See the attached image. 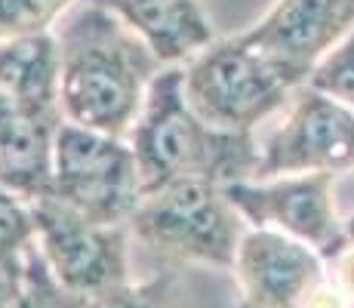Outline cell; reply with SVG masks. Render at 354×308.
Masks as SVG:
<instances>
[{
  "label": "cell",
  "mask_w": 354,
  "mask_h": 308,
  "mask_svg": "<svg viewBox=\"0 0 354 308\" xmlns=\"http://www.w3.org/2000/svg\"><path fill=\"white\" fill-rule=\"evenodd\" d=\"M62 120L127 139L160 59L96 0H80L53 28Z\"/></svg>",
  "instance_id": "6da1fadb"
},
{
  "label": "cell",
  "mask_w": 354,
  "mask_h": 308,
  "mask_svg": "<svg viewBox=\"0 0 354 308\" xmlns=\"http://www.w3.org/2000/svg\"><path fill=\"white\" fill-rule=\"evenodd\" d=\"M145 194L176 179L231 185L259 176V136L209 127L185 99L182 65L151 80L139 118L127 136Z\"/></svg>",
  "instance_id": "7a4b0ae2"
},
{
  "label": "cell",
  "mask_w": 354,
  "mask_h": 308,
  "mask_svg": "<svg viewBox=\"0 0 354 308\" xmlns=\"http://www.w3.org/2000/svg\"><path fill=\"white\" fill-rule=\"evenodd\" d=\"M185 99L201 120L231 133H256L290 105L302 78L259 50L247 34L216 37L182 65Z\"/></svg>",
  "instance_id": "3957f363"
},
{
  "label": "cell",
  "mask_w": 354,
  "mask_h": 308,
  "mask_svg": "<svg viewBox=\"0 0 354 308\" xmlns=\"http://www.w3.org/2000/svg\"><path fill=\"white\" fill-rule=\"evenodd\" d=\"M127 228L129 237L160 256L231 269L247 222L228 201L225 185L176 179L142 197Z\"/></svg>",
  "instance_id": "277c9868"
},
{
  "label": "cell",
  "mask_w": 354,
  "mask_h": 308,
  "mask_svg": "<svg viewBox=\"0 0 354 308\" xmlns=\"http://www.w3.org/2000/svg\"><path fill=\"white\" fill-rule=\"evenodd\" d=\"M50 197L105 225H127L145 197L127 139L62 120L53 139Z\"/></svg>",
  "instance_id": "5b68a950"
},
{
  "label": "cell",
  "mask_w": 354,
  "mask_h": 308,
  "mask_svg": "<svg viewBox=\"0 0 354 308\" xmlns=\"http://www.w3.org/2000/svg\"><path fill=\"white\" fill-rule=\"evenodd\" d=\"M241 302L253 308H351L354 299L315 246L281 231L247 228L234 253Z\"/></svg>",
  "instance_id": "8992f818"
},
{
  "label": "cell",
  "mask_w": 354,
  "mask_h": 308,
  "mask_svg": "<svg viewBox=\"0 0 354 308\" xmlns=\"http://www.w3.org/2000/svg\"><path fill=\"white\" fill-rule=\"evenodd\" d=\"M37 222V253L53 278L84 299L129 284V228L80 216L56 197L31 201Z\"/></svg>",
  "instance_id": "52a82bcc"
},
{
  "label": "cell",
  "mask_w": 354,
  "mask_h": 308,
  "mask_svg": "<svg viewBox=\"0 0 354 308\" xmlns=\"http://www.w3.org/2000/svg\"><path fill=\"white\" fill-rule=\"evenodd\" d=\"M228 201L247 228H268L315 246L330 262L345 246L348 228L336 203L333 173H283L225 185Z\"/></svg>",
  "instance_id": "ba28073f"
},
{
  "label": "cell",
  "mask_w": 354,
  "mask_h": 308,
  "mask_svg": "<svg viewBox=\"0 0 354 308\" xmlns=\"http://www.w3.org/2000/svg\"><path fill=\"white\" fill-rule=\"evenodd\" d=\"M283 173H354V108L321 93L299 87L283 120L259 139V176Z\"/></svg>",
  "instance_id": "9c48e42d"
},
{
  "label": "cell",
  "mask_w": 354,
  "mask_h": 308,
  "mask_svg": "<svg viewBox=\"0 0 354 308\" xmlns=\"http://www.w3.org/2000/svg\"><path fill=\"white\" fill-rule=\"evenodd\" d=\"M354 31V0H274L247 37L308 84L311 71Z\"/></svg>",
  "instance_id": "30bf717a"
},
{
  "label": "cell",
  "mask_w": 354,
  "mask_h": 308,
  "mask_svg": "<svg viewBox=\"0 0 354 308\" xmlns=\"http://www.w3.org/2000/svg\"><path fill=\"white\" fill-rule=\"evenodd\" d=\"M111 10L154 56L160 65H185L216 40L201 0H96Z\"/></svg>",
  "instance_id": "8fae6325"
},
{
  "label": "cell",
  "mask_w": 354,
  "mask_h": 308,
  "mask_svg": "<svg viewBox=\"0 0 354 308\" xmlns=\"http://www.w3.org/2000/svg\"><path fill=\"white\" fill-rule=\"evenodd\" d=\"M0 90L25 118L62 123L56 34L46 31L0 40Z\"/></svg>",
  "instance_id": "7c38bea8"
},
{
  "label": "cell",
  "mask_w": 354,
  "mask_h": 308,
  "mask_svg": "<svg viewBox=\"0 0 354 308\" xmlns=\"http://www.w3.org/2000/svg\"><path fill=\"white\" fill-rule=\"evenodd\" d=\"M59 123L16 114L0 127V185L25 201L46 197L53 188V139Z\"/></svg>",
  "instance_id": "4fadbf2b"
},
{
  "label": "cell",
  "mask_w": 354,
  "mask_h": 308,
  "mask_svg": "<svg viewBox=\"0 0 354 308\" xmlns=\"http://www.w3.org/2000/svg\"><path fill=\"white\" fill-rule=\"evenodd\" d=\"M34 244H37V222L31 201L0 185V271L16 280Z\"/></svg>",
  "instance_id": "5bb4252c"
},
{
  "label": "cell",
  "mask_w": 354,
  "mask_h": 308,
  "mask_svg": "<svg viewBox=\"0 0 354 308\" xmlns=\"http://www.w3.org/2000/svg\"><path fill=\"white\" fill-rule=\"evenodd\" d=\"M12 308H90V299L71 293L53 278L50 265L44 262V256L34 250L25 256V265L16 278V299Z\"/></svg>",
  "instance_id": "9a60e30c"
},
{
  "label": "cell",
  "mask_w": 354,
  "mask_h": 308,
  "mask_svg": "<svg viewBox=\"0 0 354 308\" xmlns=\"http://www.w3.org/2000/svg\"><path fill=\"white\" fill-rule=\"evenodd\" d=\"M80 0H0V40L53 31Z\"/></svg>",
  "instance_id": "2e32d148"
},
{
  "label": "cell",
  "mask_w": 354,
  "mask_h": 308,
  "mask_svg": "<svg viewBox=\"0 0 354 308\" xmlns=\"http://www.w3.org/2000/svg\"><path fill=\"white\" fill-rule=\"evenodd\" d=\"M308 84L354 108V31L311 71Z\"/></svg>",
  "instance_id": "e0dca14e"
},
{
  "label": "cell",
  "mask_w": 354,
  "mask_h": 308,
  "mask_svg": "<svg viewBox=\"0 0 354 308\" xmlns=\"http://www.w3.org/2000/svg\"><path fill=\"white\" fill-rule=\"evenodd\" d=\"M90 308H173V305H169V290L163 280H151V284H133L129 280L118 290L93 299Z\"/></svg>",
  "instance_id": "ac0fdd59"
},
{
  "label": "cell",
  "mask_w": 354,
  "mask_h": 308,
  "mask_svg": "<svg viewBox=\"0 0 354 308\" xmlns=\"http://www.w3.org/2000/svg\"><path fill=\"white\" fill-rule=\"evenodd\" d=\"M12 299H16V280L0 271V308H12Z\"/></svg>",
  "instance_id": "d6986e66"
},
{
  "label": "cell",
  "mask_w": 354,
  "mask_h": 308,
  "mask_svg": "<svg viewBox=\"0 0 354 308\" xmlns=\"http://www.w3.org/2000/svg\"><path fill=\"white\" fill-rule=\"evenodd\" d=\"M16 105H12V102H10V96H6L3 90H0V127H3V123L6 120H12V118H16Z\"/></svg>",
  "instance_id": "ffe728a7"
},
{
  "label": "cell",
  "mask_w": 354,
  "mask_h": 308,
  "mask_svg": "<svg viewBox=\"0 0 354 308\" xmlns=\"http://www.w3.org/2000/svg\"><path fill=\"white\" fill-rule=\"evenodd\" d=\"M345 228H348V235L354 237V207H351V216L345 219Z\"/></svg>",
  "instance_id": "44dd1931"
},
{
  "label": "cell",
  "mask_w": 354,
  "mask_h": 308,
  "mask_svg": "<svg viewBox=\"0 0 354 308\" xmlns=\"http://www.w3.org/2000/svg\"><path fill=\"white\" fill-rule=\"evenodd\" d=\"M241 308H253V305H247V302H241Z\"/></svg>",
  "instance_id": "7402d4cb"
}]
</instances>
